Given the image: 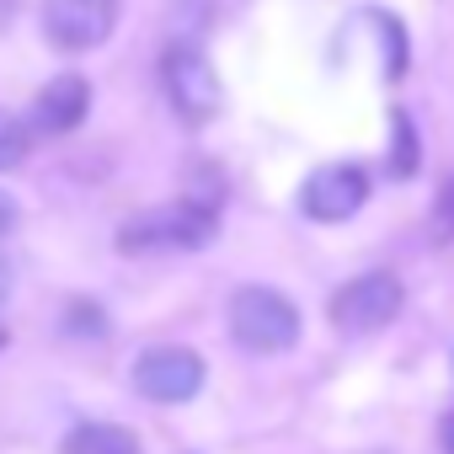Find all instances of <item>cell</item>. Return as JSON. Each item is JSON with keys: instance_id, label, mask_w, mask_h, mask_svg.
Here are the masks:
<instances>
[{"instance_id": "5bb4252c", "label": "cell", "mask_w": 454, "mask_h": 454, "mask_svg": "<svg viewBox=\"0 0 454 454\" xmlns=\"http://www.w3.org/2000/svg\"><path fill=\"white\" fill-rule=\"evenodd\" d=\"M12 224H17V198H12V192H0V236H6Z\"/></svg>"}, {"instance_id": "4fadbf2b", "label": "cell", "mask_w": 454, "mask_h": 454, "mask_svg": "<svg viewBox=\"0 0 454 454\" xmlns=\"http://www.w3.org/2000/svg\"><path fill=\"white\" fill-rule=\"evenodd\" d=\"M380 33H385V75H406V33L395 17H380Z\"/></svg>"}, {"instance_id": "277c9868", "label": "cell", "mask_w": 454, "mask_h": 454, "mask_svg": "<svg viewBox=\"0 0 454 454\" xmlns=\"http://www.w3.org/2000/svg\"><path fill=\"white\" fill-rule=\"evenodd\" d=\"M134 390L145 401H160V406H182L203 390V358L192 348H176V342H160V348H145L134 358Z\"/></svg>"}, {"instance_id": "2e32d148", "label": "cell", "mask_w": 454, "mask_h": 454, "mask_svg": "<svg viewBox=\"0 0 454 454\" xmlns=\"http://www.w3.org/2000/svg\"><path fill=\"white\" fill-rule=\"evenodd\" d=\"M6 294H12V262L0 257V300H6Z\"/></svg>"}, {"instance_id": "9c48e42d", "label": "cell", "mask_w": 454, "mask_h": 454, "mask_svg": "<svg viewBox=\"0 0 454 454\" xmlns=\"http://www.w3.org/2000/svg\"><path fill=\"white\" fill-rule=\"evenodd\" d=\"M65 454H139V438L118 422H81L65 438Z\"/></svg>"}, {"instance_id": "7a4b0ae2", "label": "cell", "mask_w": 454, "mask_h": 454, "mask_svg": "<svg viewBox=\"0 0 454 454\" xmlns=\"http://www.w3.org/2000/svg\"><path fill=\"white\" fill-rule=\"evenodd\" d=\"M231 337L247 353H289L300 342V310L268 284H247L231 294Z\"/></svg>"}, {"instance_id": "9a60e30c", "label": "cell", "mask_w": 454, "mask_h": 454, "mask_svg": "<svg viewBox=\"0 0 454 454\" xmlns=\"http://www.w3.org/2000/svg\"><path fill=\"white\" fill-rule=\"evenodd\" d=\"M438 443H443V454H454V411L443 417V427H438Z\"/></svg>"}, {"instance_id": "3957f363", "label": "cell", "mask_w": 454, "mask_h": 454, "mask_svg": "<svg viewBox=\"0 0 454 454\" xmlns=\"http://www.w3.org/2000/svg\"><path fill=\"white\" fill-rule=\"evenodd\" d=\"M401 305H406V289L395 273H358L332 294V321H337V332L369 337V332L390 326L401 316Z\"/></svg>"}, {"instance_id": "52a82bcc", "label": "cell", "mask_w": 454, "mask_h": 454, "mask_svg": "<svg viewBox=\"0 0 454 454\" xmlns=\"http://www.w3.org/2000/svg\"><path fill=\"white\" fill-rule=\"evenodd\" d=\"M364 198H369V176H364V166H353V160L316 166V171L305 176V187H300V208H305L316 224H342V219H353V214L364 208Z\"/></svg>"}, {"instance_id": "ba28073f", "label": "cell", "mask_w": 454, "mask_h": 454, "mask_svg": "<svg viewBox=\"0 0 454 454\" xmlns=\"http://www.w3.org/2000/svg\"><path fill=\"white\" fill-rule=\"evenodd\" d=\"M86 107H91V86H86L81 75H54V81L38 91L33 118H38L43 134H70V129L86 118Z\"/></svg>"}, {"instance_id": "8fae6325", "label": "cell", "mask_w": 454, "mask_h": 454, "mask_svg": "<svg viewBox=\"0 0 454 454\" xmlns=\"http://www.w3.org/2000/svg\"><path fill=\"white\" fill-rule=\"evenodd\" d=\"M427 241L433 247H449L454 241V176L438 187V198H433V219H427Z\"/></svg>"}, {"instance_id": "8992f818", "label": "cell", "mask_w": 454, "mask_h": 454, "mask_svg": "<svg viewBox=\"0 0 454 454\" xmlns=\"http://www.w3.org/2000/svg\"><path fill=\"white\" fill-rule=\"evenodd\" d=\"M118 27V0H43V38L59 54H86Z\"/></svg>"}, {"instance_id": "e0dca14e", "label": "cell", "mask_w": 454, "mask_h": 454, "mask_svg": "<svg viewBox=\"0 0 454 454\" xmlns=\"http://www.w3.org/2000/svg\"><path fill=\"white\" fill-rule=\"evenodd\" d=\"M0 348H6V326H0Z\"/></svg>"}, {"instance_id": "7c38bea8", "label": "cell", "mask_w": 454, "mask_h": 454, "mask_svg": "<svg viewBox=\"0 0 454 454\" xmlns=\"http://www.w3.org/2000/svg\"><path fill=\"white\" fill-rule=\"evenodd\" d=\"M390 123H395V160H390V171H395V176H411V171H417V134H411V118H406V113H390Z\"/></svg>"}, {"instance_id": "5b68a950", "label": "cell", "mask_w": 454, "mask_h": 454, "mask_svg": "<svg viewBox=\"0 0 454 454\" xmlns=\"http://www.w3.org/2000/svg\"><path fill=\"white\" fill-rule=\"evenodd\" d=\"M160 75H166L171 113H176L182 123H208V118L219 113V75H214V65L203 59V49H192V43L166 49Z\"/></svg>"}, {"instance_id": "6da1fadb", "label": "cell", "mask_w": 454, "mask_h": 454, "mask_svg": "<svg viewBox=\"0 0 454 454\" xmlns=\"http://www.w3.org/2000/svg\"><path fill=\"white\" fill-rule=\"evenodd\" d=\"M219 231V203L214 198H182L166 208H150L118 231V252H198Z\"/></svg>"}, {"instance_id": "30bf717a", "label": "cell", "mask_w": 454, "mask_h": 454, "mask_svg": "<svg viewBox=\"0 0 454 454\" xmlns=\"http://www.w3.org/2000/svg\"><path fill=\"white\" fill-rule=\"evenodd\" d=\"M22 155H27V123H22L17 113L0 107V171L22 166Z\"/></svg>"}]
</instances>
